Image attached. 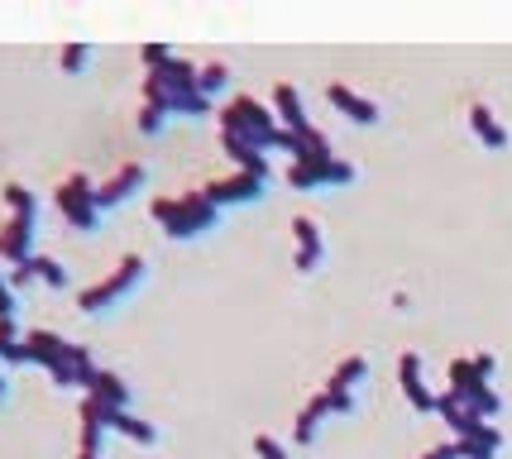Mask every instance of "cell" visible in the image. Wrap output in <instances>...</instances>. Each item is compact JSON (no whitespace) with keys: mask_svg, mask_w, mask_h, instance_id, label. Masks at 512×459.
<instances>
[{"mask_svg":"<svg viewBox=\"0 0 512 459\" xmlns=\"http://www.w3.org/2000/svg\"><path fill=\"white\" fill-rule=\"evenodd\" d=\"M24 354H29V364H39V369L53 373V383L67 388V393H91V378H96V364H91V350L82 345H72L63 335H53V330H29L24 335Z\"/></svg>","mask_w":512,"mask_h":459,"instance_id":"obj_1","label":"cell"},{"mask_svg":"<svg viewBox=\"0 0 512 459\" xmlns=\"http://www.w3.org/2000/svg\"><path fill=\"white\" fill-rule=\"evenodd\" d=\"M221 134H235V139H245V144H254V149H278V153H302V144H297V134H288L283 125H278V115L264 106V101H254V96H235L230 106L221 110Z\"/></svg>","mask_w":512,"mask_h":459,"instance_id":"obj_2","label":"cell"},{"mask_svg":"<svg viewBox=\"0 0 512 459\" xmlns=\"http://www.w3.org/2000/svg\"><path fill=\"white\" fill-rule=\"evenodd\" d=\"M0 201L10 206V220L0 225V259L24 268L34 259V235H39V197L24 182H5Z\"/></svg>","mask_w":512,"mask_h":459,"instance_id":"obj_3","label":"cell"},{"mask_svg":"<svg viewBox=\"0 0 512 459\" xmlns=\"http://www.w3.org/2000/svg\"><path fill=\"white\" fill-rule=\"evenodd\" d=\"M154 220L163 225L168 240H197L211 235L221 225V206L206 201V192H187V197H158L154 201Z\"/></svg>","mask_w":512,"mask_h":459,"instance_id":"obj_4","label":"cell"},{"mask_svg":"<svg viewBox=\"0 0 512 459\" xmlns=\"http://www.w3.org/2000/svg\"><path fill=\"white\" fill-rule=\"evenodd\" d=\"M144 273H149V263L139 259V254H125V259H120V268H115L111 278H101L96 287H87V292L77 297V306H82L87 316H106V311H115V306L125 302L134 287L144 283Z\"/></svg>","mask_w":512,"mask_h":459,"instance_id":"obj_5","label":"cell"},{"mask_svg":"<svg viewBox=\"0 0 512 459\" xmlns=\"http://www.w3.org/2000/svg\"><path fill=\"white\" fill-rule=\"evenodd\" d=\"M450 397L465 407V412L484 416V421H493V416H503V397H498V388H493L489 378H479L474 373V359H450Z\"/></svg>","mask_w":512,"mask_h":459,"instance_id":"obj_6","label":"cell"},{"mask_svg":"<svg viewBox=\"0 0 512 459\" xmlns=\"http://www.w3.org/2000/svg\"><path fill=\"white\" fill-rule=\"evenodd\" d=\"M355 168L335 153H307V158H292L288 168V187L292 192H321V187H350Z\"/></svg>","mask_w":512,"mask_h":459,"instance_id":"obj_7","label":"cell"},{"mask_svg":"<svg viewBox=\"0 0 512 459\" xmlns=\"http://www.w3.org/2000/svg\"><path fill=\"white\" fill-rule=\"evenodd\" d=\"M53 197H58V211H63V220L77 230V235H96V225H101V206H96V187H91L87 173L67 177Z\"/></svg>","mask_w":512,"mask_h":459,"instance_id":"obj_8","label":"cell"},{"mask_svg":"<svg viewBox=\"0 0 512 459\" xmlns=\"http://www.w3.org/2000/svg\"><path fill=\"white\" fill-rule=\"evenodd\" d=\"M364 378H369V359H364V354H350V359L331 373V383L321 388V393H326V402H331V416H350V412H355V388L364 383Z\"/></svg>","mask_w":512,"mask_h":459,"instance_id":"obj_9","label":"cell"},{"mask_svg":"<svg viewBox=\"0 0 512 459\" xmlns=\"http://www.w3.org/2000/svg\"><path fill=\"white\" fill-rule=\"evenodd\" d=\"M144 106H158L163 115H206L211 101L201 91H178V87H158L154 77H144Z\"/></svg>","mask_w":512,"mask_h":459,"instance_id":"obj_10","label":"cell"},{"mask_svg":"<svg viewBox=\"0 0 512 459\" xmlns=\"http://www.w3.org/2000/svg\"><path fill=\"white\" fill-rule=\"evenodd\" d=\"M201 192H206V201H216V206H249V201H259L268 192V182H259V177H249V173H230L221 182H206Z\"/></svg>","mask_w":512,"mask_h":459,"instance_id":"obj_11","label":"cell"},{"mask_svg":"<svg viewBox=\"0 0 512 459\" xmlns=\"http://www.w3.org/2000/svg\"><path fill=\"white\" fill-rule=\"evenodd\" d=\"M398 383H402V397L412 402V412H422V416L436 412V393L426 388V378H422V354H417V350H407V354L398 359Z\"/></svg>","mask_w":512,"mask_h":459,"instance_id":"obj_12","label":"cell"},{"mask_svg":"<svg viewBox=\"0 0 512 459\" xmlns=\"http://www.w3.org/2000/svg\"><path fill=\"white\" fill-rule=\"evenodd\" d=\"M139 192H144V168H139V163H125L111 182L96 187V206H101V216H106V211H115V206H125L130 197H139Z\"/></svg>","mask_w":512,"mask_h":459,"instance_id":"obj_13","label":"cell"},{"mask_svg":"<svg viewBox=\"0 0 512 459\" xmlns=\"http://www.w3.org/2000/svg\"><path fill=\"white\" fill-rule=\"evenodd\" d=\"M292 235H297V254H292L297 273H316V268H321V259H326L321 225H316L312 216H292Z\"/></svg>","mask_w":512,"mask_h":459,"instance_id":"obj_14","label":"cell"},{"mask_svg":"<svg viewBox=\"0 0 512 459\" xmlns=\"http://www.w3.org/2000/svg\"><path fill=\"white\" fill-rule=\"evenodd\" d=\"M91 402V397H87ZM96 407V416H101V426L106 431H115V436H130L139 440V445H154L158 440V426H149V421H139V416H130V407H101V402H91Z\"/></svg>","mask_w":512,"mask_h":459,"instance_id":"obj_15","label":"cell"},{"mask_svg":"<svg viewBox=\"0 0 512 459\" xmlns=\"http://www.w3.org/2000/svg\"><path fill=\"white\" fill-rule=\"evenodd\" d=\"M326 101H331L345 120H355V125H379V106H374L369 96L350 91L345 82H331V87H326Z\"/></svg>","mask_w":512,"mask_h":459,"instance_id":"obj_16","label":"cell"},{"mask_svg":"<svg viewBox=\"0 0 512 459\" xmlns=\"http://www.w3.org/2000/svg\"><path fill=\"white\" fill-rule=\"evenodd\" d=\"M273 115H278V125L288 134H312V120H307V106H302V96H297V87H273Z\"/></svg>","mask_w":512,"mask_h":459,"instance_id":"obj_17","label":"cell"},{"mask_svg":"<svg viewBox=\"0 0 512 459\" xmlns=\"http://www.w3.org/2000/svg\"><path fill=\"white\" fill-rule=\"evenodd\" d=\"M225 153L235 158V168L249 177H259V182H273V163L264 158V149H254V144H245V139H235V134H221Z\"/></svg>","mask_w":512,"mask_h":459,"instance_id":"obj_18","label":"cell"},{"mask_svg":"<svg viewBox=\"0 0 512 459\" xmlns=\"http://www.w3.org/2000/svg\"><path fill=\"white\" fill-rule=\"evenodd\" d=\"M469 130H474V139H479V144H484L489 153H503V149H508V130L498 125V115H493L484 101H474V106H469Z\"/></svg>","mask_w":512,"mask_h":459,"instance_id":"obj_19","label":"cell"},{"mask_svg":"<svg viewBox=\"0 0 512 459\" xmlns=\"http://www.w3.org/2000/svg\"><path fill=\"white\" fill-rule=\"evenodd\" d=\"M331 416V402H326V393H316L302 412H297V426H292V440L297 445H312L316 436H321V421Z\"/></svg>","mask_w":512,"mask_h":459,"instance_id":"obj_20","label":"cell"},{"mask_svg":"<svg viewBox=\"0 0 512 459\" xmlns=\"http://www.w3.org/2000/svg\"><path fill=\"white\" fill-rule=\"evenodd\" d=\"M91 402H101V407H130V388H125V378L111 369H96L91 378Z\"/></svg>","mask_w":512,"mask_h":459,"instance_id":"obj_21","label":"cell"},{"mask_svg":"<svg viewBox=\"0 0 512 459\" xmlns=\"http://www.w3.org/2000/svg\"><path fill=\"white\" fill-rule=\"evenodd\" d=\"M24 273H29V278H39V283L44 287H53V292H63L67 283H72V278H67V268L58 259H48V254H34V259L24 263Z\"/></svg>","mask_w":512,"mask_h":459,"instance_id":"obj_22","label":"cell"},{"mask_svg":"<svg viewBox=\"0 0 512 459\" xmlns=\"http://www.w3.org/2000/svg\"><path fill=\"white\" fill-rule=\"evenodd\" d=\"M455 445H460V459H498V450H503V431H498V426H489L484 436L455 440Z\"/></svg>","mask_w":512,"mask_h":459,"instance_id":"obj_23","label":"cell"},{"mask_svg":"<svg viewBox=\"0 0 512 459\" xmlns=\"http://www.w3.org/2000/svg\"><path fill=\"white\" fill-rule=\"evenodd\" d=\"M101 440H106V426H101L96 407H91V402H82V455L101 459Z\"/></svg>","mask_w":512,"mask_h":459,"instance_id":"obj_24","label":"cell"},{"mask_svg":"<svg viewBox=\"0 0 512 459\" xmlns=\"http://www.w3.org/2000/svg\"><path fill=\"white\" fill-rule=\"evenodd\" d=\"M197 87H201V96H206V101H211V96H221V91L230 87V67H225V63H206V67H201Z\"/></svg>","mask_w":512,"mask_h":459,"instance_id":"obj_25","label":"cell"},{"mask_svg":"<svg viewBox=\"0 0 512 459\" xmlns=\"http://www.w3.org/2000/svg\"><path fill=\"white\" fill-rule=\"evenodd\" d=\"M58 67H63L67 77L87 72V67H91V44H67V48H63V58H58Z\"/></svg>","mask_w":512,"mask_h":459,"instance_id":"obj_26","label":"cell"},{"mask_svg":"<svg viewBox=\"0 0 512 459\" xmlns=\"http://www.w3.org/2000/svg\"><path fill=\"white\" fill-rule=\"evenodd\" d=\"M139 58H144V67H149V72H158V67L173 63V48H168V44H144V48H139Z\"/></svg>","mask_w":512,"mask_h":459,"instance_id":"obj_27","label":"cell"},{"mask_svg":"<svg viewBox=\"0 0 512 459\" xmlns=\"http://www.w3.org/2000/svg\"><path fill=\"white\" fill-rule=\"evenodd\" d=\"M163 125H168V115L158 106H144L139 110V134H163Z\"/></svg>","mask_w":512,"mask_h":459,"instance_id":"obj_28","label":"cell"},{"mask_svg":"<svg viewBox=\"0 0 512 459\" xmlns=\"http://www.w3.org/2000/svg\"><path fill=\"white\" fill-rule=\"evenodd\" d=\"M254 455H259V459H292L273 436H254Z\"/></svg>","mask_w":512,"mask_h":459,"instance_id":"obj_29","label":"cell"},{"mask_svg":"<svg viewBox=\"0 0 512 459\" xmlns=\"http://www.w3.org/2000/svg\"><path fill=\"white\" fill-rule=\"evenodd\" d=\"M0 321H15V287H10V278H0Z\"/></svg>","mask_w":512,"mask_h":459,"instance_id":"obj_30","label":"cell"},{"mask_svg":"<svg viewBox=\"0 0 512 459\" xmlns=\"http://www.w3.org/2000/svg\"><path fill=\"white\" fill-rule=\"evenodd\" d=\"M474 373H479V378H493V373H498V359H493V354H474Z\"/></svg>","mask_w":512,"mask_h":459,"instance_id":"obj_31","label":"cell"},{"mask_svg":"<svg viewBox=\"0 0 512 459\" xmlns=\"http://www.w3.org/2000/svg\"><path fill=\"white\" fill-rule=\"evenodd\" d=\"M422 459H460V445H455V440H450V445H436V450Z\"/></svg>","mask_w":512,"mask_h":459,"instance_id":"obj_32","label":"cell"},{"mask_svg":"<svg viewBox=\"0 0 512 459\" xmlns=\"http://www.w3.org/2000/svg\"><path fill=\"white\" fill-rule=\"evenodd\" d=\"M5 388H10V383H5V373H0V402H5Z\"/></svg>","mask_w":512,"mask_h":459,"instance_id":"obj_33","label":"cell"},{"mask_svg":"<svg viewBox=\"0 0 512 459\" xmlns=\"http://www.w3.org/2000/svg\"><path fill=\"white\" fill-rule=\"evenodd\" d=\"M77 459H96V455H77Z\"/></svg>","mask_w":512,"mask_h":459,"instance_id":"obj_34","label":"cell"}]
</instances>
